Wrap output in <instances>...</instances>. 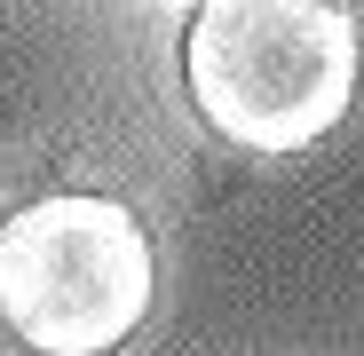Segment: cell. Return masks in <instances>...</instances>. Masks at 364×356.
<instances>
[{
	"mask_svg": "<svg viewBox=\"0 0 364 356\" xmlns=\"http://www.w3.org/2000/svg\"><path fill=\"white\" fill-rule=\"evenodd\" d=\"M151 293V230L119 198L55 190L0 222V325L32 356H111L143 333Z\"/></svg>",
	"mask_w": 364,
	"mask_h": 356,
	"instance_id": "2",
	"label": "cell"
},
{
	"mask_svg": "<svg viewBox=\"0 0 364 356\" xmlns=\"http://www.w3.org/2000/svg\"><path fill=\"white\" fill-rule=\"evenodd\" d=\"M182 87L237 151H309L356 95V24L333 0H198Z\"/></svg>",
	"mask_w": 364,
	"mask_h": 356,
	"instance_id": "1",
	"label": "cell"
}]
</instances>
